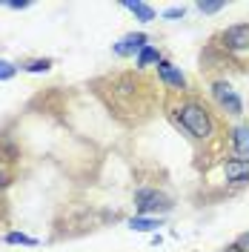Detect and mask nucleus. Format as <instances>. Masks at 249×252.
<instances>
[{"label":"nucleus","mask_w":249,"mask_h":252,"mask_svg":"<svg viewBox=\"0 0 249 252\" xmlns=\"http://www.w3.org/2000/svg\"><path fill=\"white\" fill-rule=\"evenodd\" d=\"M212 97H215V103H218L223 112H229V115H244V100L238 97V92L232 89V83H226V80H215L212 83Z\"/></svg>","instance_id":"f03ea898"},{"label":"nucleus","mask_w":249,"mask_h":252,"mask_svg":"<svg viewBox=\"0 0 249 252\" xmlns=\"http://www.w3.org/2000/svg\"><path fill=\"white\" fill-rule=\"evenodd\" d=\"M49 69H52V61L49 58H37V61L23 63V72H29V75H40V72H49Z\"/></svg>","instance_id":"f8f14e48"},{"label":"nucleus","mask_w":249,"mask_h":252,"mask_svg":"<svg viewBox=\"0 0 249 252\" xmlns=\"http://www.w3.org/2000/svg\"><path fill=\"white\" fill-rule=\"evenodd\" d=\"M157 75H160V80H163L166 86H172V89H184V86H187L184 72H181L178 66H172L169 61H160V63H157Z\"/></svg>","instance_id":"0eeeda50"},{"label":"nucleus","mask_w":249,"mask_h":252,"mask_svg":"<svg viewBox=\"0 0 249 252\" xmlns=\"http://www.w3.org/2000/svg\"><path fill=\"white\" fill-rule=\"evenodd\" d=\"M6 184H9V175H6V172H0V189L6 187Z\"/></svg>","instance_id":"6ab92c4d"},{"label":"nucleus","mask_w":249,"mask_h":252,"mask_svg":"<svg viewBox=\"0 0 249 252\" xmlns=\"http://www.w3.org/2000/svg\"><path fill=\"white\" fill-rule=\"evenodd\" d=\"M160 63V55H157L155 46H143L138 52V66L140 69H146V66H157Z\"/></svg>","instance_id":"9b49d317"},{"label":"nucleus","mask_w":249,"mask_h":252,"mask_svg":"<svg viewBox=\"0 0 249 252\" xmlns=\"http://www.w3.org/2000/svg\"><path fill=\"white\" fill-rule=\"evenodd\" d=\"M157 226H160V218H146V215L129 218V229H135V232H155Z\"/></svg>","instance_id":"1a4fd4ad"},{"label":"nucleus","mask_w":249,"mask_h":252,"mask_svg":"<svg viewBox=\"0 0 249 252\" xmlns=\"http://www.w3.org/2000/svg\"><path fill=\"white\" fill-rule=\"evenodd\" d=\"M6 244H23V247H37V238H29L23 232H9L6 235Z\"/></svg>","instance_id":"ddd939ff"},{"label":"nucleus","mask_w":249,"mask_h":252,"mask_svg":"<svg viewBox=\"0 0 249 252\" xmlns=\"http://www.w3.org/2000/svg\"><path fill=\"white\" fill-rule=\"evenodd\" d=\"M235 247H238L241 252H249V232H244V235L238 238V241H235Z\"/></svg>","instance_id":"dca6fc26"},{"label":"nucleus","mask_w":249,"mask_h":252,"mask_svg":"<svg viewBox=\"0 0 249 252\" xmlns=\"http://www.w3.org/2000/svg\"><path fill=\"white\" fill-rule=\"evenodd\" d=\"M223 178L229 184H244V181H249V158H229L223 163Z\"/></svg>","instance_id":"423d86ee"},{"label":"nucleus","mask_w":249,"mask_h":252,"mask_svg":"<svg viewBox=\"0 0 249 252\" xmlns=\"http://www.w3.org/2000/svg\"><path fill=\"white\" fill-rule=\"evenodd\" d=\"M135 206H138L140 215H152V212H166V209H172V201L163 192H157V189H138L135 192Z\"/></svg>","instance_id":"7ed1b4c3"},{"label":"nucleus","mask_w":249,"mask_h":252,"mask_svg":"<svg viewBox=\"0 0 249 252\" xmlns=\"http://www.w3.org/2000/svg\"><path fill=\"white\" fill-rule=\"evenodd\" d=\"M226 252H241V250H238V247H229V250H226Z\"/></svg>","instance_id":"aec40b11"},{"label":"nucleus","mask_w":249,"mask_h":252,"mask_svg":"<svg viewBox=\"0 0 249 252\" xmlns=\"http://www.w3.org/2000/svg\"><path fill=\"white\" fill-rule=\"evenodd\" d=\"M163 17H166V20H178V17H184V6H181V9H169V12H163Z\"/></svg>","instance_id":"f3484780"},{"label":"nucleus","mask_w":249,"mask_h":252,"mask_svg":"<svg viewBox=\"0 0 249 252\" xmlns=\"http://www.w3.org/2000/svg\"><path fill=\"white\" fill-rule=\"evenodd\" d=\"M220 46L229 52H249V23H238L220 34Z\"/></svg>","instance_id":"20e7f679"},{"label":"nucleus","mask_w":249,"mask_h":252,"mask_svg":"<svg viewBox=\"0 0 249 252\" xmlns=\"http://www.w3.org/2000/svg\"><path fill=\"white\" fill-rule=\"evenodd\" d=\"M9 9H29V3H17V0H12V3H6Z\"/></svg>","instance_id":"a211bd4d"},{"label":"nucleus","mask_w":249,"mask_h":252,"mask_svg":"<svg viewBox=\"0 0 249 252\" xmlns=\"http://www.w3.org/2000/svg\"><path fill=\"white\" fill-rule=\"evenodd\" d=\"M220 9H223L220 0H201V3H198V12H201V15H215Z\"/></svg>","instance_id":"4468645a"},{"label":"nucleus","mask_w":249,"mask_h":252,"mask_svg":"<svg viewBox=\"0 0 249 252\" xmlns=\"http://www.w3.org/2000/svg\"><path fill=\"white\" fill-rule=\"evenodd\" d=\"M124 9H129L140 23H152V20H155V9H152L149 3H124Z\"/></svg>","instance_id":"9d476101"},{"label":"nucleus","mask_w":249,"mask_h":252,"mask_svg":"<svg viewBox=\"0 0 249 252\" xmlns=\"http://www.w3.org/2000/svg\"><path fill=\"white\" fill-rule=\"evenodd\" d=\"M178 121L181 126L187 129L192 138H209L212 135V118H209V112L203 109L201 103H195V100H189V103H181V109H178Z\"/></svg>","instance_id":"f257e3e1"},{"label":"nucleus","mask_w":249,"mask_h":252,"mask_svg":"<svg viewBox=\"0 0 249 252\" xmlns=\"http://www.w3.org/2000/svg\"><path fill=\"white\" fill-rule=\"evenodd\" d=\"M143 46H149V37H146L143 32H132V34H126V37H121V40L115 43V55H121V58H129V55L140 52Z\"/></svg>","instance_id":"39448f33"},{"label":"nucleus","mask_w":249,"mask_h":252,"mask_svg":"<svg viewBox=\"0 0 249 252\" xmlns=\"http://www.w3.org/2000/svg\"><path fill=\"white\" fill-rule=\"evenodd\" d=\"M232 146L238 152V158H249V126H235Z\"/></svg>","instance_id":"6e6552de"},{"label":"nucleus","mask_w":249,"mask_h":252,"mask_svg":"<svg viewBox=\"0 0 249 252\" xmlns=\"http://www.w3.org/2000/svg\"><path fill=\"white\" fill-rule=\"evenodd\" d=\"M15 75H17L15 63H9V61H3V58H0V80H12Z\"/></svg>","instance_id":"2eb2a0df"}]
</instances>
